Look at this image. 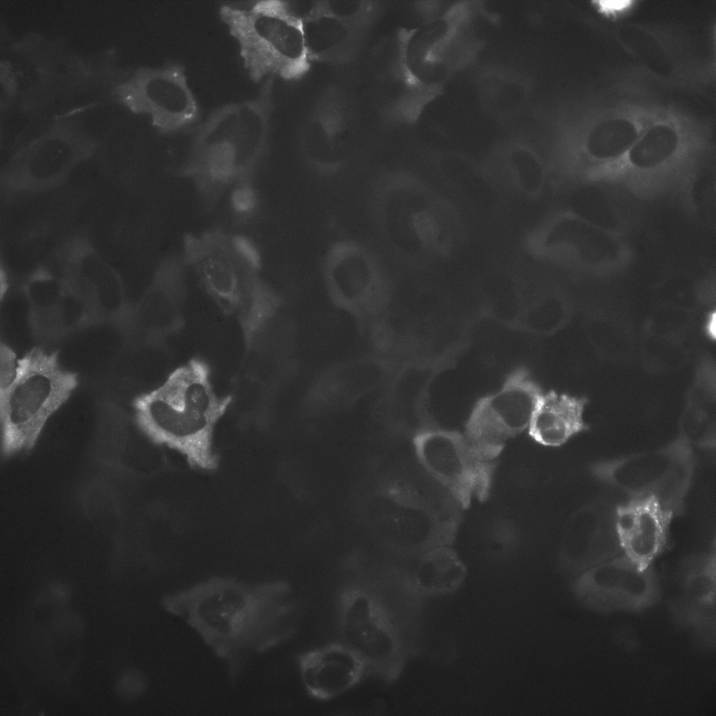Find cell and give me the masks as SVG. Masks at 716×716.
Segmentation results:
<instances>
[{
	"instance_id": "6da1fadb",
	"label": "cell",
	"mask_w": 716,
	"mask_h": 716,
	"mask_svg": "<svg viewBox=\"0 0 716 716\" xmlns=\"http://www.w3.org/2000/svg\"><path fill=\"white\" fill-rule=\"evenodd\" d=\"M163 605L226 661L231 677L250 656L287 638L294 629L296 605L282 582L213 578L167 596Z\"/></svg>"
},
{
	"instance_id": "7a4b0ae2",
	"label": "cell",
	"mask_w": 716,
	"mask_h": 716,
	"mask_svg": "<svg viewBox=\"0 0 716 716\" xmlns=\"http://www.w3.org/2000/svg\"><path fill=\"white\" fill-rule=\"evenodd\" d=\"M232 400L215 392L208 364L192 358L137 396L133 406L136 423L150 441L178 452L194 468L213 471L218 465L215 427Z\"/></svg>"
},
{
	"instance_id": "3957f363",
	"label": "cell",
	"mask_w": 716,
	"mask_h": 716,
	"mask_svg": "<svg viewBox=\"0 0 716 716\" xmlns=\"http://www.w3.org/2000/svg\"><path fill=\"white\" fill-rule=\"evenodd\" d=\"M268 90L220 108L198 132L182 171L206 200L244 189L258 169L267 150Z\"/></svg>"
},
{
	"instance_id": "277c9868",
	"label": "cell",
	"mask_w": 716,
	"mask_h": 716,
	"mask_svg": "<svg viewBox=\"0 0 716 716\" xmlns=\"http://www.w3.org/2000/svg\"><path fill=\"white\" fill-rule=\"evenodd\" d=\"M181 255L208 295L238 319L250 342L268 319L275 299L262 278L252 243L238 234L210 229L187 234Z\"/></svg>"
},
{
	"instance_id": "5b68a950",
	"label": "cell",
	"mask_w": 716,
	"mask_h": 716,
	"mask_svg": "<svg viewBox=\"0 0 716 716\" xmlns=\"http://www.w3.org/2000/svg\"><path fill=\"white\" fill-rule=\"evenodd\" d=\"M78 383L77 373L61 366L57 352L36 347L19 359L14 381L0 393L3 457L31 450Z\"/></svg>"
},
{
	"instance_id": "8992f818",
	"label": "cell",
	"mask_w": 716,
	"mask_h": 716,
	"mask_svg": "<svg viewBox=\"0 0 716 716\" xmlns=\"http://www.w3.org/2000/svg\"><path fill=\"white\" fill-rule=\"evenodd\" d=\"M219 13L255 83L273 75L294 78L305 70L306 34L302 20L287 2L260 1L244 8L223 6Z\"/></svg>"
},
{
	"instance_id": "52a82bcc",
	"label": "cell",
	"mask_w": 716,
	"mask_h": 716,
	"mask_svg": "<svg viewBox=\"0 0 716 716\" xmlns=\"http://www.w3.org/2000/svg\"><path fill=\"white\" fill-rule=\"evenodd\" d=\"M371 201L380 234L398 258L412 263L436 250L439 215L413 174L399 171L381 174Z\"/></svg>"
},
{
	"instance_id": "ba28073f",
	"label": "cell",
	"mask_w": 716,
	"mask_h": 716,
	"mask_svg": "<svg viewBox=\"0 0 716 716\" xmlns=\"http://www.w3.org/2000/svg\"><path fill=\"white\" fill-rule=\"evenodd\" d=\"M695 457L680 436L664 447L594 464L597 478L631 497L652 496L675 515L682 513Z\"/></svg>"
},
{
	"instance_id": "9c48e42d",
	"label": "cell",
	"mask_w": 716,
	"mask_h": 716,
	"mask_svg": "<svg viewBox=\"0 0 716 716\" xmlns=\"http://www.w3.org/2000/svg\"><path fill=\"white\" fill-rule=\"evenodd\" d=\"M542 394L527 370L520 368L508 376L498 391L477 401L464 436L482 460L492 464L507 440L529 429Z\"/></svg>"
},
{
	"instance_id": "30bf717a",
	"label": "cell",
	"mask_w": 716,
	"mask_h": 716,
	"mask_svg": "<svg viewBox=\"0 0 716 716\" xmlns=\"http://www.w3.org/2000/svg\"><path fill=\"white\" fill-rule=\"evenodd\" d=\"M415 448L423 466L460 504L485 495L492 464L478 455L464 434L430 428L417 436Z\"/></svg>"
},
{
	"instance_id": "8fae6325",
	"label": "cell",
	"mask_w": 716,
	"mask_h": 716,
	"mask_svg": "<svg viewBox=\"0 0 716 716\" xmlns=\"http://www.w3.org/2000/svg\"><path fill=\"white\" fill-rule=\"evenodd\" d=\"M338 617L343 643L367 667L387 673L397 665L401 652L398 633L373 594L361 589L348 590L343 594Z\"/></svg>"
},
{
	"instance_id": "7c38bea8",
	"label": "cell",
	"mask_w": 716,
	"mask_h": 716,
	"mask_svg": "<svg viewBox=\"0 0 716 716\" xmlns=\"http://www.w3.org/2000/svg\"><path fill=\"white\" fill-rule=\"evenodd\" d=\"M132 101L136 109L150 114L154 124L166 134L192 124L199 115L184 67L178 64L143 72L134 85Z\"/></svg>"
},
{
	"instance_id": "4fadbf2b",
	"label": "cell",
	"mask_w": 716,
	"mask_h": 716,
	"mask_svg": "<svg viewBox=\"0 0 716 716\" xmlns=\"http://www.w3.org/2000/svg\"><path fill=\"white\" fill-rule=\"evenodd\" d=\"M674 516L652 496L631 497L618 506L614 527L624 555L639 566L649 568L666 547Z\"/></svg>"
},
{
	"instance_id": "5bb4252c",
	"label": "cell",
	"mask_w": 716,
	"mask_h": 716,
	"mask_svg": "<svg viewBox=\"0 0 716 716\" xmlns=\"http://www.w3.org/2000/svg\"><path fill=\"white\" fill-rule=\"evenodd\" d=\"M324 278L331 291L349 300L366 298L381 290L385 267L368 247L350 238L331 243L322 262Z\"/></svg>"
},
{
	"instance_id": "9a60e30c",
	"label": "cell",
	"mask_w": 716,
	"mask_h": 716,
	"mask_svg": "<svg viewBox=\"0 0 716 716\" xmlns=\"http://www.w3.org/2000/svg\"><path fill=\"white\" fill-rule=\"evenodd\" d=\"M582 595L594 603L614 608H633L645 604L654 593L653 576L626 556L601 561L581 578Z\"/></svg>"
},
{
	"instance_id": "2e32d148",
	"label": "cell",
	"mask_w": 716,
	"mask_h": 716,
	"mask_svg": "<svg viewBox=\"0 0 716 716\" xmlns=\"http://www.w3.org/2000/svg\"><path fill=\"white\" fill-rule=\"evenodd\" d=\"M299 671L303 686L313 698L334 699L356 686L367 666L343 643H329L300 654Z\"/></svg>"
},
{
	"instance_id": "e0dca14e",
	"label": "cell",
	"mask_w": 716,
	"mask_h": 716,
	"mask_svg": "<svg viewBox=\"0 0 716 716\" xmlns=\"http://www.w3.org/2000/svg\"><path fill=\"white\" fill-rule=\"evenodd\" d=\"M585 398L555 392L542 394L529 427L530 436L545 446H559L574 435L588 429L582 417Z\"/></svg>"
},
{
	"instance_id": "ac0fdd59",
	"label": "cell",
	"mask_w": 716,
	"mask_h": 716,
	"mask_svg": "<svg viewBox=\"0 0 716 716\" xmlns=\"http://www.w3.org/2000/svg\"><path fill=\"white\" fill-rule=\"evenodd\" d=\"M465 568L456 554L445 545L435 547L420 561L413 575L415 586L421 592L435 594L457 587Z\"/></svg>"
},
{
	"instance_id": "d6986e66",
	"label": "cell",
	"mask_w": 716,
	"mask_h": 716,
	"mask_svg": "<svg viewBox=\"0 0 716 716\" xmlns=\"http://www.w3.org/2000/svg\"><path fill=\"white\" fill-rule=\"evenodd\" d=\"M638 136L637 127L631 120L611 118L601 122L590 130L586 139V148L596 159H610L628 151Z\"/></svg>"
},
{
	"instance_id": "ffe728a7",
	"label": "cell",
	"mask_w": 716,
	"mask_h": 716,
	"mask_svg": "<svg viewBox=\"0 0 716 716\" xmlns=\"http://www.w3.org/2000/svg\"><path fill=\"white\" fill-rule=\"evenodd\" d=\"M679 137L667 124L651 127L628 150V158L634 166L647 169L656 167L670 158L678 148Z\"/></svg>"
},
{
	"instance_id": "44dd1931",
	"label": "cell",
	"mask_w": 716,
	"mask_h": 716,
	"mask_svg": "<svg viewBox=\"0 0 716 716\" xmlns=\"http://www.w3.org/2000/svg\"><path fill=\"white\" fill-rule=\"evenodd\" d=\"M16 353L8 345L0 344V393L6 390L14 381L18 368Z\"/></svg>"
},
{
	"instance_id": "7402d4cb",
	"label": "cell",
	"mask_w": 716,
	"mask_h": 716,
	"mask_svg": "<svg viewBox=\"0 0 716 716\" xmlns=\"http://www.w3.org/2000/svg\"><path fill=\"white\" fill-rule=\"evenodd\" d=\"M117 685L124 696H136L143 691L145 682L138 673L132 671L122 675Z\"/></svg>"
},
{
	"instance_id": "603a6c76",
	"label": "cell",
	"mask_w": 716,
	"mask_h": 716,
	"mask_svg": "<svg viewBox=\"0 0 716 716\" xmlns=\"http://www.w3.org/2000/svg\"><path fill=\"white\" fill-rule=\"evenodd\" d=\"M599 6L603 11L613 13L622 10L629 6L631 1H599Z\"/></svg>"
},
{
	"instance_id": "cb8c5ba5",
	"label": "cell",
	"mask_w": 716,
	"mask_h": 716,
	"mask_svg": "<svg viewBox=\"0 0 716 716\" xmlns=\"http://www.w3.org/2000/svg\"><path fill=\"white\" fill-rule=\"evenodd\" d=\"M707 331L710 336L715 337V314L713 313L707 323Z\"/></svg>"
},
{
	"instance_id": "d4e9b609",
	"label": "cell",
	"mask_w": 716,
	"mask_h": 716,
	"mask_svg": "<svg viewBox=\"0 0 716 716\" xmlns=\"http://www.w3.org/2000/svg\"><path fill=\"white\" fill-rule=\"evenodd\" d=\"M8 282H7L6 276V275L4 273H3L1 272V282H0V293H1L0 294V296H1V300H2L4 294L6 293L7 289H8Z\"/></svg>"
}]
</instances>
